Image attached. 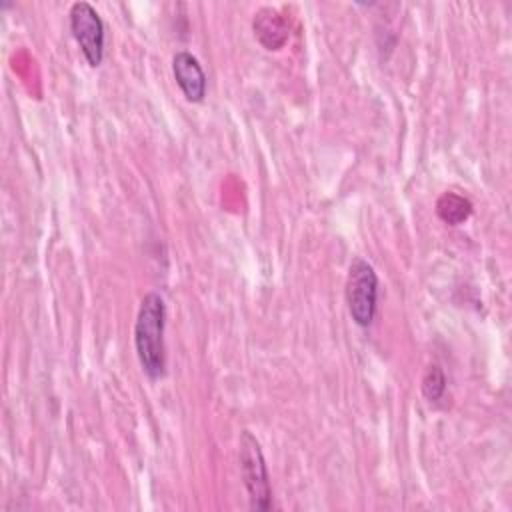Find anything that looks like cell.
Instances as JSON below:
<instances>
[{"label": "cell", "mask_w": 512, "mask_h": 512, "mask_svg": "<svg viewBox=\"0 0 512 512\" xmlns=\"http://www.w3.org/2000/svg\"><path fill=\"white\" fill-rule=\"evenodd\" d=\"M446 392V376L438 364H430L422 376V394L430 404H438Z\"/></svg>", "instance_id": "cell-8"}, {"label": "cell", "mask_w": 512, "mask_h": 512, "mask_svg": "<svg viewBox=\"0 0 512 512\" xmlns=\"http://www.w3.org/2000/svg\"><path fill=\"white\" fill-rule=\"evenodd\" d=\"M252 32L256 40L270 52L284 48L290 36V26L284 14L272 6H262L254 12L252 18Z\"/></svg>", "instance_id": "cell-6"}, {"label": "cell", "mask_w": 512, "mask_h": 512, "mask_svg": "<svg viewBox=\"0 0 512 512\" xmlns=\"http://www.w3.org/2000/svg\"><path fill=\"white\" fill-rule=\"evenodd\" d=\"M70 32L78 42L86 62L96 68L104 60V22L96 8L88 2H74L68 12Z\"/></svg>", "instance_id": "cell-4"}, {"label": "cell", "mask_w": 512, "mask_h": 512, "mask_svg": "<svg viewBox=\"0 0 512 512\" xmlns=\"http://www.w3.org/2000/svg\"><path fill=\"white\" fill-rule=\"evenodd\" d=\"M238 462L242 480L248 492L250 508L264 512L272 508V486L258 438L250 430L240 432L238 440Z\"/></svg>", "instance_id": "cell-2"}, {"label": "cell", "mask_w": 512, "mask_h": 512, "mask_svg": "<svg viewBox=\"0 0 512 512\" xmlns=\"http://www.w3.org/2000/svg\"><path fill=\"white\" fill-rule=\"evenodd\" d=\"M436 214L442 222L450 226H458L470 218L472 202L462 194L444 192L436 202Z\"/></svg>", "instance_id": "cell-7"}, {"label": "cell", "mask_w": 512, "mask_h": 512, "mask_svg": "<svg viewBox=\"0 0 512 512\" xmlns=\"http://www.w3.org/2000/svg\"><path fill=\"white\" fill-rule=\"evenodd\" d=\"M346 306L352 316V320L368 328L376 316V304H378V274L374 266L364 258H354L348 268L346 278Z\"/></svg>", "instance_id": "cell-3"}, {"label": "cell", "mask_w": 512, "mask_h": 512, "mask_svg": "<svg viewBox=\"0 0 512 512\" xmlns=\"http://www.w3.org/2000/svg\"><path fill=\"white\" fill-rule=\"evenodd\" d=\"M172 74L188 102H202L206 96V74L194 54L180 50L172 56Z\"/></svg>", "instance_id": "cell-5"}, {"label": "cell", "mask_w": 512, "mask_h": 512, "mask_svg": "<svg viewBox=\"0 0 512 512\" xmlns=\"http://www.w3.org/2000/svg\"><path fill=\"white\" fill-rule=\"evenodd\" d=\"M166 304L160 292L144 294L134 322V348L142 372L150 380H160L166 372Z\"/></svg>", "instance_id": "cell-1"}]
</instances>
